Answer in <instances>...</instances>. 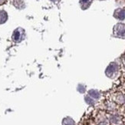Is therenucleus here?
Returning a JSON list of instances; mask_svg holds the SVG:
<instances>
[{"instance_id": "obj_1", "label": "nucleus", "mask_w": 125, "mask_h": 125, "mask_svg": "<svg viewBox=\"0 0 125 125\" xmlns=\"http://www.w3.org/2000/svg\"><path fill=\"white\" fill-rule=\"evenodd\" d=\"M95 122L97 125H109L110 121L107 115L104 112H99L96 117Z\"/></svg>"}]
</instances>
